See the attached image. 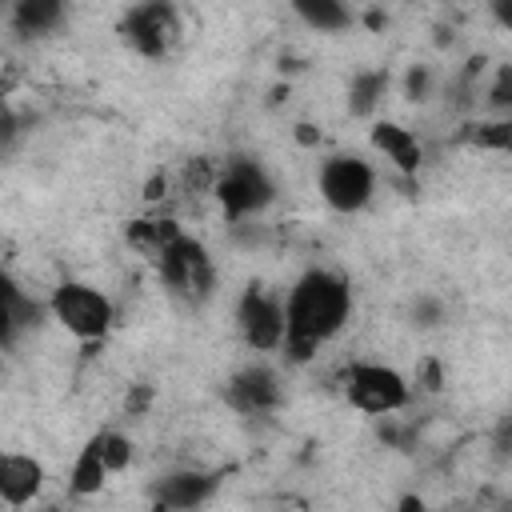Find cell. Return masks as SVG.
<instances>
[{"mask_svg":"<svg viewBox=\"0 0 512 512\" xmlns=\"http://www.w3.org/2000/svg\"><path fill=\"white\" fill-rule=\"evenodd\" d=\"M352 284L336 268H308L292 280L284 292V344L296 364L320 356L324 344H332L348 320H352Z\"/></svg>","mask_w":512,"mask_h":512,"instance_id":"1","label":"cell"},{"mask_svg":"<svg viewBox=\"0 0 512 512\" xmlns=\"http://www.w3.org/2000/svg\"><path fill=\"white\" fill-rule=\"evenodd\" d=\"M48 320L80 344H100L116 328V300L92 280H56L44 300Z\"/></svg>","mask_w":512,"mask_h":512,"instance_id":"2","label":"cell"},{"mask_svg":"<svg viewBox=\"0 0 512 512\" xmlns=\"http://www.w3.org/2000/svg\"><path fill=\"white\" fill-rule=\"evenodd\" d=\"M340 392L348 400V408H356L360 416H396L412 404V384L396 364L384 360H348L344 376H340Z\"/></svg>","mask_w":512,"mask_h":512,"instance_id":"3","label":"cell"},{"mask_svg":"<svg viewBox=\"0 0 512 512\" xmlns=\"http://www.w3.org/2000/svg\"><path fill=\"white\" fill-rule=\"evenodd\" d=\"M212 200L220 204V212L232 224H244L252 216H260L272 200H276V180L268 176V168L260 160L248 156H232L216 168V184H212Z\"/></svg>","mask_w":512,"mask_h":512,"instance_id":"4","label":"cell"},{"mask_svg":"<svg viewBox=\"0 0 512 512\" xmlns=\"http://www.w3.org/2000/svg\"><path fill=\"white\" fill-rule=\"evenodd\" d=\"M156 272H160L164 288H168L176 300L192 304V308L216 296V260H212V252L204 248V240H196V236H188V232L176 236V240L164 248V256L156 260Z\"/></svg>","mask_w":512,"mask_h":512,"instance_id":"5","label":"cell"},{"mask_svg":"<svg viewBox=\"0 0 512 512\" xmlns=\"http://www.w3.org/2000/svg\"><path fill=\"white\" fill-rule=\"evenodd\" d=\"M316 192L336 216H356L376 196V168L356 152H332L316 168Z\"/></svg>","mask_w":512,"mask_h":512,"instance_id":"6","label":"cell"},{"mask_svg":"<svg viewBox=\"0 0 512 512\" xmlns=\"http://www.w3.org/2000/svg\"><path fill=\"white\" fill-rule=\"evenodd\" d=\"M236 336L248 352H280L284 344V296L264 284H248L232 308Z\"/></svg>","mask_w":512,"mask_h":512,"instance_id":"7","label":"cell"},{"mask_svg":"<svg viewBox=\"0 0 512 512\" xmlns=\"http://www.w3.org/2000/svg\"><path fill=\"white\" fill-rule=\"evenodd\" d=\"M180 32H184L180 12H176L172 4H160V0H152V4H132V8L120 16V40H124L136 56H144V60H164V56L180 44Z\"/></svg>","mask_w":512,"mask_h":512,"instance_id":"8","label":"cell"},{"mask_svg":"<svg viewBox=\"0 0 512 512\" xmlns=\"http://www.w3.org/2000/svg\"><path fill=\"white\" fill-rule=\"evenodd\" d=\"M280 400H284L280 372L264 360H252L224 380V404L240 416H268L280 408Z\"/></svg>","mask_w":512,"mask_h":512,"instance_id":"9","label":"cell"},{"mask_svg":"<svg viewBox=\"0 0 512 512\" xmlns=\"http://www.w3.org/2000/svg\"><path fill=\"white\" fill-rule=\"evenodd\" d=\"M216 488H220L216 472L184 464V468H172L152 480V504H156V512H200L216 496Z\"/></svg>","mask_w":512,"mask_h":512,"instance_id":"10","label":"cell"},{"mask_svg":"<svg viewBox=\"0 0 512 512\" xmlns=\"http://www.w3.org/2000/svg\"><path fill=\"white\" fill-rule=\"evenodd\" d=\"M48 488V468L32 452H0V504L4 508H32Z\"/></svg>","mask_w":512,"mask_h":512,"instance_id":"11","label":"cell"},{"mask_svg":"<svg viewBox=\"0 0 512 512\" xmlns=\"http://www.w3.org/2000/svg\"><path fill=\"white\" fill-rule=\"evenodd\" d=\"M36 316H48L44 300H32L24 292V284L16 280V272H8L0 264V348H12L32 328Z\"/></svg>","mask_w":512,"mask_h":512,"instance_id":"12","label":"cell"},{"mask_svg":"<svg viewBox=\"0 0 512 512\" xmlns=\"http://www.w3.org/2000/svg\"><path fill=\"white\" fill-rule=\"evenodd\" d=\"M368 144H372V152H380L400 176H416L420 164H424V144L416 140L412 128H404V124H396V120H372Z\"/></svg>","mask_w":512,"mask_h":512,"instance_id":"13","label":"cell"},{"mask_svg":"<svg viewBox=\"0 0 512 512\" xmlns=\"http://www.w3.org/2000/svg\"><path fill=\"white\" fill-rule=\"evenodd\" d=\"M176 236H184L180 220H176V216H168V212H156V208L124 224V240H128V248H132L136 256L152 260V264L164 256V248H168Z\"/></svg>","mask_w":512,"mask_h":512,"instance_id":"14","label":"cell"},{"mask_svg":"<svg viewBox=\"0 0 512 512\" xmlns=\"http://www.w3.org/2000/svg\"><path fill=\"white\" fill-rule=\"evenodd\" d=\"M112 480V468L104 460V444H100V432H92L84 440V448L72 456V468H68V496L76 500H88V496H100Z\"/></svg>","mask_w":512,"mask_h":512,"instance_id":"15","label":"cell"},{"mask_svg":"<svg viewBox=\"0 0 512 512\" xmlns=\"http://www.w3.org/2000/svg\"><path fill=\"white\" fill-rule=\"evenodd\" d=\"M388 84H392L388 68H360V72H352V84H348V112L360 116V120H372V116L380 112L384 96H388Z\"/></svg>","mask_w":512,"mask_h":512,"instance_id":"16","label":"cell"},{"mask_svg":"<svg viewBox=\"0 0 512 512\" xmlns=\"http://www.w3.org/2000/svg\"><path fill=\"white\" fill-rule=\"evenodd\" d=\"M8 20H12V28H16L20 36H48V32L60 28L64 4H56V0H20V4L8 12Z\"/></svg>","mask_w":512,"mask_h":512,"instance_id":"17","label":"cell"},{"mask_svg":"<svg viewBox=\"0 0 512 512\" xmlns=\"http://www.w3.org/2000/svg\"><path fill=\"white\" fill-rule=\"evenodd\" d=\"M292 12L312 28V32H344L356 24V12L344 8L340 0H300L292 4Z\"/></svg>","mask_w":512,"mask_h":512,"instance_id":"18","label":"cell"},{"mask_svg":"<svg viewBox=\"0 0 512 512\" xmlns=\"http://www.w3.org/2000/svg\"><path fill=\"white\" fill-rule=\"evenodd\" d=\"M468 140L476 148H496L504 152L512 144V124L508 120H480V124H468Z\"/></svg>","mask_w":512,"mask_h":512,"instance_id":"19","label":"cell"},{"mask_svg":"<svg viewBox=\"0 0 512 512\" xmlns=\"http://www.w3.org/2000/svg\"><path fill=\"white\" fill-rule=\"evenodd\" d=\"M16 140H20V116L8 108V100H0V156H8Z\"/></svg>","mask_w":512,"mask_h":512,"instance_id":"20","label":"cell"},{"mask_svg":"<svg viewBox=\"0 0 512 512\" xmlns=\"http://www.w3.org/2000/svg\"><path fill=\"white\" fill-rule=\"evenodd\" d=\"M428 84H432L428 64H416V68L408 72V96H412V100H424V96H428Z\"/></svg>","mask_w":512,"mask_h":512,"instance_id":"21","label":"cell"},{"mask_svg":"<svg viewBox=\"0 0 512 512\" xmlns=\"http://www.w3.org/2000/svg\"><path fill=\"white\" fill-rule=\"evenodd\" d=\"M4 92H8V84H4V76H0V100H4Z\"/></svg>","mask_w":512,"mask_h":512,"instance_id":"22","label":"cell"}]
</instances>
